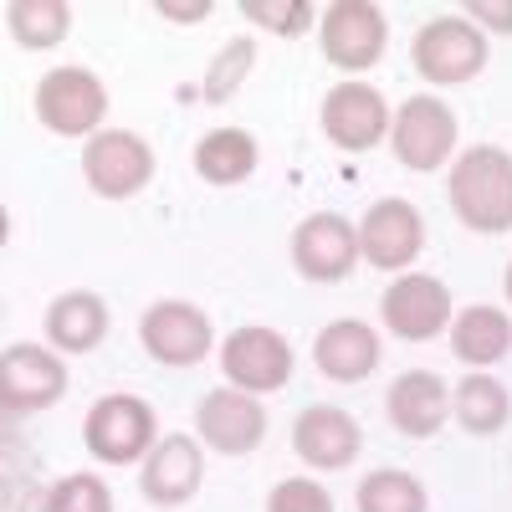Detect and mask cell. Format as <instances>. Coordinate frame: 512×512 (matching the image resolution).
I'll list each match as a JSON object with an SVG mask.
<instances>
[{
	"instance_id": "6da1fadb",
	"label": "cell",
	"mask_w": 512,
	"mask_h": 512,
	"mask_svg": "<svg viewBox=\"0 0 512 512\" xmlns=\"http://www.w3.org/2000/svg\"><path fill=\"white\" fill-rule=\"evenodd\" d=\"M451 205L461 226H472L482 236H497L512 226V154L477 144L466 149L451 169Z\"/></svg>"
},
{
	"instance_id": "7a4b0ae2",
	"label": "cell",
	"mask_w": 512,
	"mask_h": 512,
	"mask_svg": "<svg viewBox=\"0 0 512 512\" xmlns=\"http://www.w3.org/2000/svg\"><path fill=\"white\" fill-rule=\"evenodd\" d=\"M108 113V93L88 67H57L36 82V118L62 139L93 134Z\"/></svg>"
},
{
	"instance_id": "3957f363",
	"label": "cell",
	"mask_w": 512,
	"mask_h": 512,
	"mask_svg": "<svg viewBox=\"0 0 512 512\" xmlns=\"http://www.w3.org/2000/svg\"><path fill=\"white\" fill-rule=\"evenodd\" d=\"M415 72L431 77V82H472L487 67V36L472 21H456V16H436L431 26L415 31Z\"/></svg>"
},
{
	"instance_id": "277c9868",
	"label": "cell",
	"mask_w": 512,
	"mask_h": 512,
	"mask_svg": "<svg viewBox=\"0 0 512 512\" xmlns=\"http://www.w3.org/2000/svg\"><path fill=\"white\" fill-rule=\"evenodd\" d=\"M82 175L103 200H128L154 180V149L128 128H103L82 149Z\"/></svg>"
},
{
	"instance_id": "5b68a950",
	"label": "cell",
	"mask_w": 512,
	"mask_h": 512,
	"mask_svg": "<svg viewBox=\"0 0 512 512\" xmlns=\"http://www.w3.org/2000/svg\"><path fill=\"white\" fill-rule=\"evenodd\" d=\"M82 441L98 461L128 466L154 446V410L139 395H103L82 420Z\"/></svg>"
},
{
	"instance_id": "8992f818",
	"label": "cell",
	"mask_w": 512,
	"mask_h": 512,
	"mask_svg": "<svg viewBox=\"0 0 512 512\" xmlns=\"http://www.w3.org/2000/svg\"><path fill=\"white\" fill-rule=\"evenodd\" d=\"M62 390H67V369L52 349L11 344L0 354V405H6V415L47 410V405L62 400Z\"/></svg>"
},
{
	"instance_id": "52a82bcc",
	"label": "cell",
	"mask_w": 512,
	"mask_h": 512,
	"mask_svg": "<svg viewBox=\"0 0 512 512\" xmlns=\"http://www.w3.org/2000/svg\"><path fill=\"white\" fill-rule=\"evenodd\" d=\"M221 369L236 390L246 395H272L292 379V349L277 328H236L221 349Z\"/></svg>"
},
{
	"instance_id": "ba28073f",
	"label": "cell",
	"mask_w": 512,
	"mask_h": 512,
	"mask_svg": "<svg viewBox=\"0 0 512 512\" xmlns=\"http://www.w3.org/2000/svg\"><path fill=\"white\" fill-rule=\"evenodd\" d=\"M379 313H384V323H390L395 338H405V344H425V338H436L451 323V292H446L441 277L405 272V277L390 282Z\"/></svg>"
},
{
	"instance_id": "9c48e42d",
	"label": "cell",
	"mask_w": 512,
	"mask_h": 512,
	"mask_svg": "<svg viewBox=\"0 0 512 512\" xmlns=\"http://www.w3.org/2000/svg\"><path fill=\"white\" fill-rule=\"evenodd\" d=\"M292 262L308 282H344L359 262V226L333 210H318L292 231Z\"/></svg>"
},
{
	"instance_id": "30bf717a",
	"label": "cell",
	"mask_w": 512,
	"mask_h": 512,
	"mask_svg": "<svg viewBox=\"0 0 512 512\" xmlns=\"http://www.w3.org/2000/svg\"><path fill=\"white\" fill-rule=\"evenodd\" d=\"M384 11L369 0H333L323 11V57L344 72H364L384 57Z\"/></svg>"
},
{
	"instance_id": "8fae6325",
	"label": "cell",
	"mask_w": 512,
	"mask_h": 512,
	"mask_svg": "<svg viewBox=\"0 0 512 512\" xmlns=\"http://www.w3.org/2000/svg\"><path fill=\"white\" fill-rule=\"evenodd\" d=\"M425 246V221L410 200H379L369 205V216L359 221V256L369 267H384V272H400L410 267Z\"/></svg>"
},
{
	"instance_id": "7c38bea8",
	"label": "cell",
	"mask_w": 512,
	"mask_h": 512,
	"mask_svg": "<svg viewBox=\"0 0 512 512\" xmlns=\"http://www.w3.org/2000/svg\"><path fill=\"white\" fill-rule=\"evenodd\" d=\"M390 144H395V159L405 169H436L456 149V113L436 98H410L395 113Z\"/></svg>"
},
{
	"instance_id": "4fadbf2b",
	"label": "cell",
	"mask_w": 512,
	"mask_h": 512,
	"mask_svg": "<svg viewBox=\"0 0 512 512\" xmlns=\"http://www.w3.org/2000/svg\"><path fill=\"white\" fill-rule=\"evenodd\" d=\"M195 431L205 446H216L221 456H246L262 446L267 436V410L246 390H210L195 410Z\"/></svg>"
},
{
	"instance_id": "5bb4252c",
	"label": "cell",
	"mask_w": 512,
	"mask_h": 512,
	"mask_svg": "<svg viewBox=\"0 0 512 512\" xmlns=\"http://www.w3.org/2000/svg\"><path fill=\"white\" fill-rule=\"evenodd\" d=\"M139 338L144 349L159 359V364H175V369H190L210 354L216 333H210V318L195 308V303H154L144 318H139Z\"/></svg>"
},
{
	"instance_id": "9a60e30c",
	"label": "cell",
	"mask_w": 512,
	"mask_h": 512,
	"mask_svg": "<svg viewBox=\"0 0 512 512\" xmlns=\"http://www.w3.org/2000/svg\"><path fill=\"white\" fill-rule=\"evenodd\" d=\"M323 134L338 149L364 154L390 134V108H384V98L369 88V82H338V88L323 98Z\"/></svg>"
},
{
	"instance_id": "2e32d148",
	"label": "cell",
	"mask_w": 512,
	"mask_h": 512,
	"mask_svg": "<svg viewBox=\"0 0 512 512\" xmlns=\"http://www.w3.org/2000/svg\"><path fill=\"white\" fill-rule=\"evenodd\" d=\"M364 446V431L349 410L338 405H308L303 415L292 420V451L303 456L308 466L318 472H338V466H349Z\"/></svg>"
},
{
	"instance_id": "e0dca14e",
	"label": "cell",
	"mask_w": 512,
	"mask_h": 512,
	"mask_svg": "<svg viewBox=\"0 0 512 512\" xmlns=\"http://www.w3.org/2000/svg\"><path fill=\"white\" fill-rule=\"evenodd\" d=\"M384 415H390V425L400 436H436L441 420L451 415V384L431 369H410L390 384Z\"/></svg>"
},
{
	"instance_id": "ac0fdd59",
	"label": "cell",
	"mask_w": 512,
	"mask_h": 512,
	"mask_svg": "<svg viewBox=\"0 0 512 512\" xmlns=\"http://www.w3.org/2000/svg\"><path fill=\"white\" fill-rule=\"evenodd\" d=\"M200 477H205V456L190 436H169L159 441L149 456H144V472H139V487L149 502L159 507H180L200 492Z\"/></svg>"
},
{
	"instance_id": "d6986e66",
	"label": "cell",
	"mask_w": 512,
	"mask_h": 512,
	"mask_svg": "<svg viewBox=\"0 0 512 512\" xmlns=\"http://www.w3.org/2000/svg\"><path fill=\"white\" fill-rule=\"evenodd\" d=\"M313 364L338 379V384H359L379 369V333L359 318H338L318 333V344H313Z\"/></svg>"
},
{
	"instance_id": "ffe728a7",
	"label": "cell",
	"mask_w": 512,
	"mask_h": 512,
	"mask_svg": "<svg viewBox=\"0 0 512 512\" xmlns=\"http://www.w3.org/2000/svg\"><path fill=\"white\" fill-rule=\"evenodd\" d=\"M108 333V303L98 292H62L47 308V338L62 354H93Z\"/></svg>"
},
{
	"instance_id": "44dd1931",
	"label": "cell",
	"mask_w": 512,
	"mask_h": 512,
	"mask_svg": "<svg viewBox=\"0 0 512 512\" xmlns=\"http://www.w3.org/2000/svg\"><path fill=\"white\" fill-rule=\"evenodd\" d=\"M512 349V318L502 308H466L451 323V354L466 364H497Z\"/></svg>"
},
{
	"instance_id": "7402d4cb",
	"label": "cell",
	"mask_w": 512,
	"mask_h": 512,
	"mask_svg": "<svg viewBox=\"0 0 512 512\" xmlns=\"http://www.w3.org/2000/svg\"><path fill=\"white\" fill-rule=\"evenodd\" d=\"M195 169L210 185H241L256 169V139L246 128H210L195 144Z\"/></svg>"
},
{
	"instance_id": "603a6c76",
	"label": "cell",
	"mask_w": 512,
	"mask_h": 512,
	"mask_svg": "<svg viewBox=\"0 0 512 512\" xmlns=\"http://www.w3.org/2000/svg\"><path fill=\"white\" fill-rule=\"evenodd\" d=\"M507 415H512V400H507V390H502L492 374H466V379L456 384V420H461L472 436L502 431Z\"/></svg>"
},
{
	"instance_id": "cb8c5ba5",
	"label": "cell",
	"mask_w": 512,
	"mask_h": 512,
	"mask_svg": "<svg viewBox=\"0 0 512 512\" xmlns=\"http://www.w3.org/2000/svg\"><path fill=\"white\" fill-rule=\"evenodd\" d=\"M6 21H11V36L21 41V47L47 52L72 31V6L67 0H16V6L6 11Z\"/></svg>"
},
{
	"instance_id": "d4e9b609",
	"label": "cell",
	"mask_w": 512,
	"mask_h": 512,
	"mask_svg": "<svg viewBox=\"0 0 512 512\" xmlns=\"http://www.w3.org/2000/svg\"><path fill=\"white\" fill-rule=\"evenodd\" d=\"M354 502H359V512H425V487L410 472L384 466V472H369L359 482Z\"/></svg>"
},
{
	"instance_id": "484cf974",
	"label": "cell",
	"mask_w": 512,
	"mask_h": 512,
	"mask_svg": "<svg viewBox=\"0 0 512 512\" xmlns=\"http://www.w3.org/2000/svg\"><path fill=\"white\" fill-rule=\"evenodd\" d=\"M251 62H256V41L251 36H236V41H226L221 47V57L210 62V72H205V103H226L236 88H241V77L251 72Z\"/></svg>"
},
{
	"instance_id": "4316f807",
	"label": "cell",
	"mask_w": 512,
	"mask_h": 512,
	"mask_svg": "<svg viewBox=\"0 0 512 512\" xmlns=\"http://www.w3.org/2000/svg\"><path fill=\"white\" fill-rule=\"evenodd\" d=\"M47 512H113V492L93 472H72L47 492Z\"/></svg>"
},
{
	"instance_id": "83f0119b",
	"label": "cell",
	"mask_w": 512,
	"mask_h": 512,
	"mask_svg": "<svg viewBox=\"0 0 512 512\" xmlns=\"http://www.w3.org/2000/svg\"><path fill=\"white\" fill-rule=\"evenodd\" d=\"M241 16L277 31V36H303L313 21V6L308 0H241Z\"/></svg>"
},
{
	"instance_id": "f1b7e54d",
	"label": "cell",
	"mask_w": 512,
	"mask_h": 512,
	"mask_svg": "<svg viewBox=\"0 0 512 512\" xmlns=\"http://www.w3.org/2000/svg\"><path fill=\"white\" fill-rule=\"evenodd\" d=\"M267 512H333V497H328V487H318L308 477H292V482L272 487Z\"/></svg>"
},
{
	"instance_id": "f546056e",
	"label": "cell",
	"mask_w": 512,
	"mask_h": 512,
	"mask_svg": "<svg viewBox=\"0 0 512 512\" xmlns=\"http://www.w3.org/2000/svg\"><path fill=\"white\" fill-rule=\"evenodd\" d=\"M472 16L497 31H512V6H497V0H472Z\"/></svg>"
},
{
	"instance_id": "4dcf8cb0",
	"label": "cell",
	"mask_w": 512,
	"mask_h": 512,
	"mask_svg": "<svg viewBox=\"0 0 512 512\" xmlns=\"http://www.w3.org/2000/svg\"><path fill=\"white\" fill-rule=\"evenodd\" d=\"M159 11H164L169 21H200L210 6H205V0H195V6H175V0H159Z\"/></svg>"
},
{
	"instance_id": "1f68e13d",
	"label": "cell",
	"mask_w": 512,
	"mask_h": 512,
	"mask_svg": "<svg viewBox=\"0 0 512 512\" xmlns=\"http://www.w3.org/2000/svg\"><path fill=\"white\" fill-rule=\"evenodd\" d=\"M507 297H512V267H507Z\"/></svg>"
}]
</instances>
